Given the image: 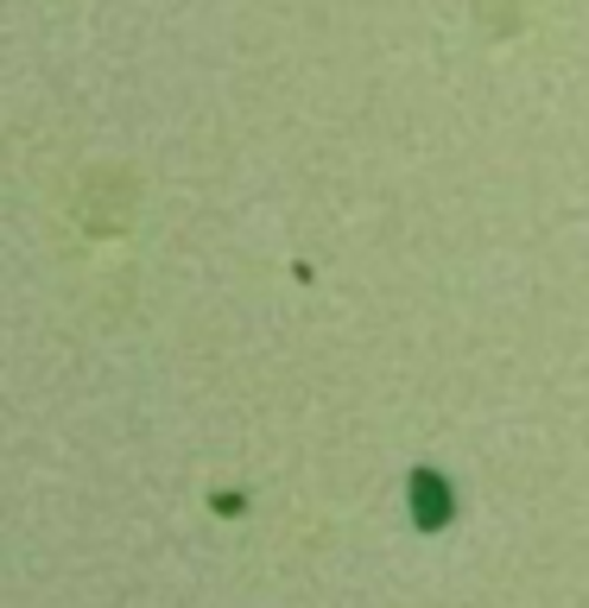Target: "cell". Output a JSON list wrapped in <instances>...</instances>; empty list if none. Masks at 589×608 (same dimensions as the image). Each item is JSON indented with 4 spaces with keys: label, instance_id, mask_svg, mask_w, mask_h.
Segmentation results:
<instances>
[{
    "label": "cell",
    "instance_id": "obj_1",
    "mask_svg": "<svg viewBox=\"0 0 589 608\" xmlns=\"http://www.w3.org/2000/svg\"><path fill=\"white\" fill-rule=\"evenodd\" d=\"M405 495H412V520H418L425 533H438V526H450V520H456V488L443 482L438 469H412Z\"/></svg>",
    "mask_w": 589,
    "mask_h": 608
},
{
    "label": "cell",
    "instance_id": "obj_2",
    "mask_svg": "<svg viewBox=\"0 0 589 608\" xmlns=\"http://www.w3.org/2000/svg\"><path fill=\"white\" fill-rule=\"evenodd\" d=\"M216 513H228V520H235V513H248V501H241V495H216Z\"/></svg>",
    "mask_w": 589,
    "mask_h": 608
}]
</instances>
